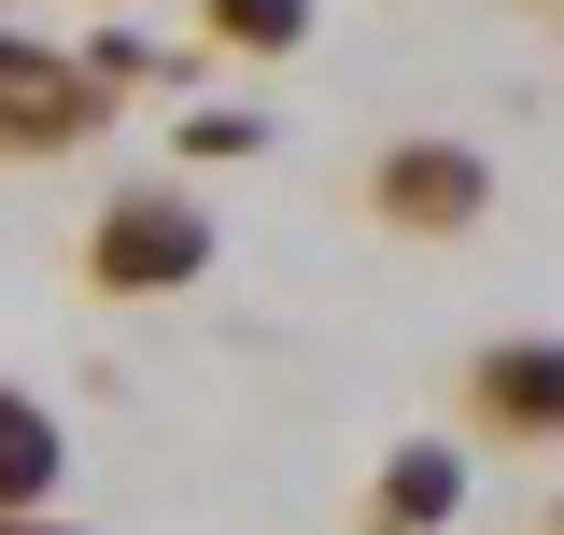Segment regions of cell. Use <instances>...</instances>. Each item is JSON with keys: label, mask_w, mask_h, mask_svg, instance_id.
<instances>
[{"label": "cell", "mask_w": 564, "mask_h": 535, "mask_svg": "<svg viewBox=\"0 0 564 535\" xmlns=\"http://www.w3.org/2000/svg\"><path fill=\"white\" fill-rule=\"evenodd\" d=\"M367 198L395 211V226H480V198H494V184H480V155H466V141H395Z\"/></svg>", "instance_id": "cell-3"}, {"label": "cell", "mask_w": 564, "mask_h": 535, "mask_svg": "<svg viewBox=\"0 0 564 535\" xmlns=\"http://www.w3.org/2000/svg\"><path fill=\"white\" fill-rule=\"evenodd\" d=\"M452 507H466V451L410 437V451L381 466V522H395V535H423V522H452Z\"/></svg>", "instance_id": "cell-5"}, {"label": "cell", "mask_w": 564, "mask_h": 535, "mask_svg": "<svg viewBox=\"0 0 564 535\" xmlns=\"http://www.w3.org/2000/svg\"><path fill=\"white\" fill-rule=\"evenodd\" d=\"M57 479H70L57 408H43V395H0V522H29V507H43Z\"/></svg>", "instance_id": "cell-4"}, {"label": "cell", "mask_w": 564, "mask_h": 535, "mask_svg": "<svg viewBox=\"0 0 564 535\" xmlns=\"http://www.w3.org/2000/svg\"><path fill=\"white\" fill-rule=\"evenodd\" d=\"M466 408H480V437H564V338H494L480 367H466Z\"/></svg>", "instance_id": "cell-2"}, {"label": "cell", "mask_w": 564, "mask_h": 535, "mask_svg": "<svg viewBox=\"0 0 564 535\" xmlns=\"http://www.w3.org/2000/svg\"><path fill=\"white\" fill-rule=\"evenodd\" d=\"M85 268H99V296H170V282H198V268H212V226H198L184 198H155V184H141V198L99 211Z\"/></svg>", "instance_id": "cell-1"}, {"label": "cell", "mask_w": 564, "mask_h": 535, "mask_svg": "<svg viewBox=\"0 0 564 535\" xmlns=\"http://www.w3.org/2000/svg\"><path fill=\"white\" fill-rule=\"evenodd\" d=\"M212 14H226L240 43H296V29H311V0H212Z\"/></svg>", "instance_id": "cell-6"}, {"label": "cell", "mask_w": 564, "mask_h": 535, "mask_svg": "<svg viewBox=\"0 0 564 535\" xmlns=\"http://www.w3.org/2000/svg\"><path fill=\"white\" fill-rule=\"evenodd\" d=\"M0 535H70V522H0Z\"/></svg>", "instance_id": "cell-7"}]
</instances>
